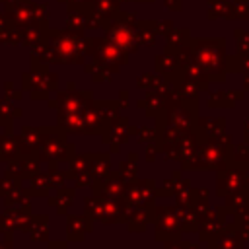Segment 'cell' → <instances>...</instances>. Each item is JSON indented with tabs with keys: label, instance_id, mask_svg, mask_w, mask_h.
<instances>
[{
	"label": "cell",
	"instance_id": "cell-1",
	"mask_svg": "<svg viewBox=\"0 0 249 249\" xmlns=\"http://www.w3.org/2000/svg\"><path fill=\"white\" fill-rule=\"evenodd\" d=\"M0 249H2V245H0Z\"/></svg>",
	"mask_w": 249,
	"mask_h": 249
}]
</instances>
